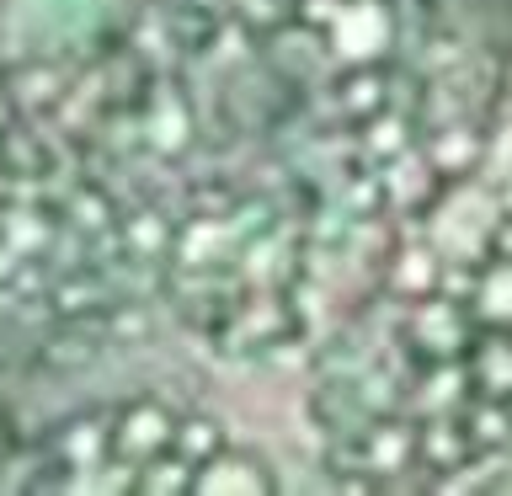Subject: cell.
<instances>
[{"label": "cell", "mask_w": 512, "mask_h": 496, "mask_svg": "<svg viewBox=\"0 0 512 496\" xmlns=\"http://www.w3.org/2000/svg\"><path fill=\"white\" fill-rule=\"evenodd\" d=\"M267 491H278V475L267 470L262 454L235 443H219L192 470V486H187V496H267Z\"/></svg>", "instance_id": "6da1fadb"}]
</instances>
